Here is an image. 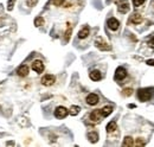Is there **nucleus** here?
<instances>
[{
	"mask_svg": "<svg viewBox=\"0 0 154 147\" xmlns=\"http://www.w3.org/2000/svg\"><path fill=\"white\" fill-rule=\"evenodd\" d=\"M137 97H139L140 101L146 102V101H148L152 97V92L149 89H140L137 92Z\"/></svg>",
	"mask_w": 154,
	"mask_h": 147,
	"instance_id": "f257e3e1",
	"label": "nucleus"
},
{
	"mask_svg": "<svg viewBox=\"0 0 154 147\" xmlns=\"http://www.w3.org/2000/svg\"><path fill=\"white\" fill-rule=\"evenodd\" d=\"M55 82H56V77H55L54 75H45V76H43V78H42V84H43V86H46V87L52 86Z\"/></svg>",
	"mask_w": 154,
	"mask_h": 147,
	"instance_id": "f03ea898",
	"label": "nucleus"
},
{
	"mask_svg": "<svg viewBox=\"0 0 154 147\" xmlns=\"http://www.w3.org/2000/svg\"><path fill=\"white\" fill-rule=\"evenodd\" d=\"M95 45H96L97 49H100V50H102V51H108V50L112 49L110 45H108L102 38H97L96 42H95Z\"/></svg>",
	"mask_w": 154,
	"mask_h": 147,
	"instance_id": "7ed1b4c3",
	"label": "nucleus"
},
{
	"mask_svg": "<svg viewBox=\"0 0 154 147\" xmlns=\"http://www.w3.org/2000/svg\"><path fill=\"white\" fill-rule=\"evenodd\" d=\"M68 114H69V110L66 109L65 107L59 106V107H57V108L55 109V116H56L57 119H64Z\"/></svg>",
	"mask_w": 154,
	"mask_h": 147,
	"instance_id": "20e7f679",
	"label": "nucleus"
},
{
	"mask_svg": "<svg viewBox=\"0 0 154 147\" xmlns=\"http://www.w3.org/2000/svg\"><path fill=\"white\" fill-rule=\"evenodd\" d=\"M126 76H127V71H126V69L125 68H122V67H120V68H117L115 71V80L116 81H122V80H125L126 78Z\"/></svg>",
	"mask_w": 154,
	"mask_h": 147,
	"instance_id": "39448f33",
	"label": "nucleus"
},
{
	"mask_svg": "<svg viewBox=\"0 0 154 147\" xmlns=\"http://www.w3.org/2000/svg\"><path fill=\"white\" fill-rule=\"evenodd\" d=\"M85 101H87V103H88L89 106H95V105L98 103L100 99H98V96H97L96 94H89V95L87 96Z\"/></svg>",
	"mask_w": 154,
	"mask_h": 147,
	"instance_id": "423d86ee",
	"label": "nucleus"
},
{
	"mask_svg": "<svg viewBox=\"0 0 154 147\" xmlns=\"http://www.w3.org/2000/svg\"><path fill=\"white\" fill-rule=\"evenodd\" d=\"M32 69L36 71L37 74H42L44 71V64H43V62L42 61H35L33 63H32Z\"/></svg>",
	"mask_w": 154,
	"mask_h": 147,
	"instance_id": "0eeeda50",
	"label": "nucleus"
},
{
	"mask_svg": "<svg viewBox=\"0 0 154 147\" xmlns=\"http://www.w3.org/2000/svg\"><path fill=\"white\" fill-rule=\"evenodd\" d=\"M107 24H108V27H109L110 30H113V31H116V30L119 29V26H120V21H119L116 18L108 19Z\"/></svg>",
	"mask_w": 154,
	"mask_h": 147,
	"instance_id": "6e6552de",
	"label": "nucleus"
},
{
	"mask_svg": "<svg viewBox=\"0 0 154 147\" xmlns=\"http://www.w3.org/2000/svg\"><path fill=\"white\" fill-rule=\"evenodd\" d=\"M117 8H119V12H120V13H127V12L129 11V4H128V1H122V2H120Z\"/></svg>",
	"mask_w": 154,
	"mask_h": 147,
	"instance_id": "1a4fd4ad",
	"label": "nucleus"
},
{
	"mask_svg": "<svg viewBox=\"0 0 154 147\" xmlns=\"http://www.w3.org/2000/svg\"><path fill=\"white\" fill-rule=\"evenodd\" d=\"M101 119H102V115H101V110L100 109L94 110V111L90 114V120H91L93 122H98Z\"/></svg>",
	"mask_w": 154,
	"mask_h": 147,
	"instance_id": "9d476101",
	"label": "nucleus"
},
{
	"mask_svg": "<svg viewBox=\"0 0 154 147\" xmlns=\"http://www.w3.org/2000/svg\"><path fill=\"white\" fill-rule=\"evenodd\" d=\"M17 74L19 75L20 77L27 76L29 75V68H27V65H20L19 68H18V70H17Z\"/></svg>",
	"mask_w": 154,
	"mask_h": 147,
	"instance_id": "9b49d317",
	"label": "nucleus"
},
{
	"mask_svg": "<svg viewBox=\"0 0 154 147\" xmlns=\"http://www.w3.org/2000/svg\"><path fill=\"white\" fill-rule=\"evenodd\" d=\"M101 110V115H102V117H107L108 115H110L112 114V111H113V107L112 106H106V107H103Z\"/></svg>",
	"mask_w": 154,
	"mask_h": 147,
	"instance_id": "f8f14e48",
	"label": "nucleus"
},
{
	"mask_svg": "<svg viewBox=\"0 0 154 147\" xmlns=\"http://www.w3.org/2000/svg\"><path fill=\"white\" fill-rule=\"evenodd\" d=\"M89 32H90L89 26H84V27L78 32V38H79V39H84V38H87L88 35H89Z\"/></svg>",
	"mask_w": 154,
	"mask_h": 147,
	"instance_id": "ddd939ff",
	"label": "nucleus"
},
{
	"mask_svg": "<svg viewBox=\"0 0 154 147\" xmlns=\"http://www.w3.org/2000/svg\"><path fill=\"white\" fill-rule=\"evenodd\" d=\"M129 21H131L132 24H135V25H137V24H140V23L142 21V17H141V14H139V13H134V14L131 17Z\"/></svg>",
	"mask_w": 154,
	"mask_h": 147,
	"instance_id": "4468645a",
	"label": "nucleus"
},
{
	"mask_svg": "<svg viewBox=\"0 0 154 147\" xmlns=\"http://www.w3.org/2000/svg\"><path fill=\"white\" fill-rule=\"evenodd\" d=\"M89 76H90V78L93 81H100L102 78V75H101V73L98 70H93L91 73L89 74Z\"/></svg>",
	"mask_w": 154,
	"mask_h": 147,
	"instance_id": "2eb2a0df",
	"label": "nucleus"
},
{
	"mask_svg": "<svg viewBox=\"0 0 154 147\" xmlns=\"http://www.w3.org/2000/svg\"><path fill=\"white\" fill-rule=\"evenodd\" d=\"M88 139H89V141L90 142H97V140H98V134H97L96 132H90V133H88Z\"/></svg>",
	"mask_w": 154,
	"mask_h": 147,
	"instance_id": "dca6fc26",
	"label": "nucleus"
},
{
	"mask_svg": "<svg viewBox=\"0 0 154 147\" xmlns=\"http://www.w3.org/2000/svg\"><path fill=\"white\" fill-rule=\"evenodd\" d=\"M71 32H72V26H71L70 24H68V30H66L65 36H64V42H65V43H68V42H69L70 36H71Z\"/></svg>",
	"mask_w": 154,
	"mask_h": 147,
	"instance_id": "f3484780",
	"label": "nucleus"
},
{
	"mask_svg": "<svg viewBox=\"0 0 154 147\" xmlns=\"http://www.w3.org/2000/svg\"><path fill=\"white\" fill-rule=\"evenodd\" d=\"M116 128H117V125H116L115 121H110V122L107 125V132H108V133H112V132H114Z\"/></svg>",
	"mask_w": 154,
	"mask_h": 147,
	"instance_id": "a211bd4d",
	"label": "nucleus"
},
{
	"mask_svg": "<svg viewBox=\"0 0 154 147\" xmlns=\"http://www.w3.org/2000/svg\"><path fill=\"white\" fill-rule=\"evenodd\" d=\"M122 145H123V146H133V145H134V142H133V138H131V136H126L125 140H123V142H122Z\"/></svg>",
	"mask_w": 154,
	"mask_h": 147,
	"instance_id": "6ab92c4d",
	"label": "nucleus"
},
{
	"mask_svg": "<svg viewBox=\"0 0 154 147\" xmlns=\"http://www.w3.org/2000/svg\"><path fill=\"white\" fill-rule=\"evenodd\" d=\"M79 110H81V108H79L78 106H72V107L70 108V110H69V113H70L72 116H75V115H77V114L79 113Z\"/></svg>",
	"mask_w": 154,
	"mask_h": 147,
	"instance_id": "aec40b11",
	"label": "nucleus"
},
{
	"mask_svg": "<svg viewBox=\"0 0 154 147\" xmlns=\"http://www.w3.org/2000/svg\"><path fill=\"white\" fill-rule=\"evenodd\" d=\"M35 25L36 26H42V25H44V19L43 17H37V18L35 19Z\"/></svg>",
	"mask_w": 154,
	"mask_h": 147,
	"instance_id": "412c9836",
	"label": "nucleus"
},
{
	"mask_svg": "<svg viewBox=\"0 0 154 147\" xmlns=\"http://www.w3.org/2000/svg\"><path fill=\"white\" fill-rule=\"evenodd\" d=\"M16 1H17V0H8V2H7V10H8V11H12V10H13V6H14Z\"/></svg>",
	"mask_w": 154,
	"mask_h": 147,
	"instance_id": "4be33fe9",
	"label": "nucleus"
},
{
	"mask_svg": "<svg viewBox=\"0 0 154 147\" xmlns=\"http://www.w3.org/2000/svg\"><path fill=\"white\" fill-rule=\"evenodd\" d=\"M37 2H38V0H26V5H27L29 7H33Z\"/></svg>",
	"mask_w": 154,
	"mask_h": 147,
	"instance_id": "5701e85b",
	"label": "nucleus"
},
{
	"mask_svg": "<svg viewBox=\"0 0 154 147\" xmlns=\"http://www.w3.org/2000/svg\"><path fill=\"white\" fill-rule=\"evenodd\" d=\"M145 1H146V0H133V4H134L135 7H139V6H141Z\"/></svg>",
	"mask_w": 154,
	"mask_h": 147,
	"instance_id": "b1692460",
	"label": "nucleus"
},
{
	"mask_svg": "<svg viewBox=\"0 0 154 147\" xmlns=\"http://www.w3.org/2000/svg\"><path fill=\"white\" fill-rule=\"evenodd\" d=\"M132 92H133V90H132L131 88H127V89L123 90V95H125V96H131Z\"/></svg>",
	"mask_w": 154,
	"mask_h": 147,
	"instance_id": "393cba45",
	"label": "nucleus"
},
{
	"mask_svg": "<svg viewBox=\"0 0 154 147\" xmlns=\"http://www.w3.org/2000/svg\"><path fill=\"white\" fill-rule=\"evenodd\" d=\"M52 1V4L55 5V6H60L63 2H64V0H51Z\"/></svg>",
	"mask_w": 154,
	"mask_h": 147,
	"instance_id": "a878e982",
	"label": "nucleus"
},
{
	"mask_svg": "<svg viewBox=\"0 0 154 147\" xmlns=\"http://www.w3.org/2000/svg\"><path fill=\"white\" fill-rule=\"evenodd\" d=\"M136 146H143L145 145V142L141 140V139H137V141H136V144H135Z\"/></svg>",
	"mask_w": 154,
	"mask_h": 147,
	"instance_id": "bb28decb",
	"label": "nucleus"
},
{
	"mask_svg": "<svg viewBox=\"0 0 154 147\" xmlns=\"http://www.w3.org/2000/svg\"><path fill=\"white\" fill-rule=\"evenodd\" d=\"M148 45H149L151 48H153V49H154V37H152V38L149 39V42H148Z\"/></svg>",
	"mask_w": 154,
	"mask_h": 147,
	"instance_id": "cd10ccee",
	"label": "nucleus"
},
{
	"mask_svg": "<svg viewBox=\"0 0 154 147\" xmlns=\"http://www.w3.org/2000/svg\"><path fill=\"white\" fill-rule=\"evenodd\" d=\"M147 64H148V65H152V67H154V59H148V61H147Z\"/></svg>",
	"mask_w": 154,
	"mask_h": 147,
	"instance_id": "c85d7f7f",
	"label": "nucleus"
}]
</instances>
